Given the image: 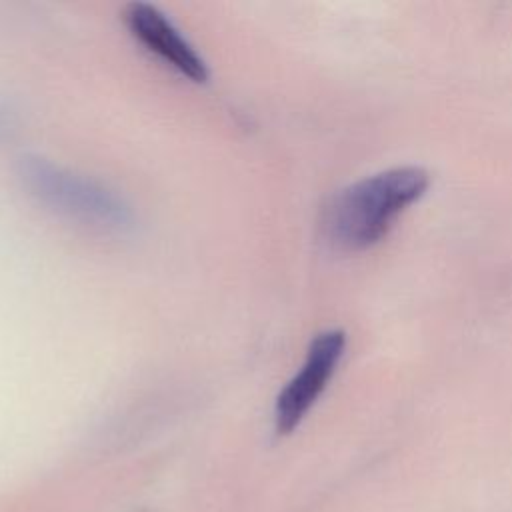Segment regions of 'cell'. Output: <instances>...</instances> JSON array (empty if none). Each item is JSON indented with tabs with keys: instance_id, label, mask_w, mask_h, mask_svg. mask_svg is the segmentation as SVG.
<instances>
[{
	"instance_id": "obj_1",
	"label": "cell",
	"mask_w": 512,
	"mask_h": 512,
	"mask_svg": "<svg viewBox=\"0 0 512 512\" xmlns=\"http://www.w3.org/2000/svg\"><path fill=\"white\" fill-rule=\"evenodd\" d=\"M426 186L428 174L418 166L390 168L346 186L326 210L328 238L344 250L370 248L390 232Z\"/></svg>"
},
{
	"instance_id": "obj_2",
	"label": "cell",
	"mask_w": 512,
	"mask_h": 512,
	"mask_svg": "<svg viewBox=\"0 0 512 512\" xmlns=\"http://www.w3.org/2000/svg\"><path fill=\"white\" fill-rule=\"evenodd\" d=\"M20 176L34 196L58 212L108 228H124L130 222L128 208L108 188L44 158L26 156L20 162Z\"/></svg>"
},
{
	"instance_id": "obj_3",
	"label": "cell",
	"mask_w": 512,
	"mask_h": 512,
	"mask_svg": "<svg viewBox=\"0 0 512 512\" xmlns=\"http://www.w3.org/2000/svg\"><path fill=\"white\" fill-rule=\"evenodd\" d=\"M346 348L342 330H324L314 336L300 370L286 382L276 398L274 424L280 434L292 432L334 376Z\"/></svg>"
},
{
	"instance_id": "obj_4",
	"label": "cell",
	"mask_w": 512,
	"mask_h": 512,
	"mask_svg": "<svg viewBox=\"0 0 512 512\" xmlns=\"http://www.w3.org/2000/svg\"><path fill=\"white\" fill-rule=\"evenodd\" d=\"M124 24L150 54L194 84L208 80V66L180 30L156 8L144 2H132L124 8Z\"/></svg>"
}]
</instances>
